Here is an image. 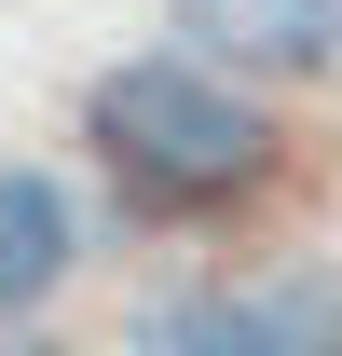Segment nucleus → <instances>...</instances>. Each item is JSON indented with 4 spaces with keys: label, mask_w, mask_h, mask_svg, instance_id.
I'll use <instances>...</instances> for the list:
<instances>
[{
    "label": "nucleus",
    "mask_w": 342,
    "mask_h": 356,
    "mask_svg": "<svg viewBox=\"0 0 342 356\" xmlns=\"http://www.w3.org/2000/svg\"><path fill=\"white\" fill-rule=\"evenodd\" d=\"M83 137L137 192V220H219L274 178V110L233 96L219 69H192V55H110L83 96Z\"/></svg>",
    "instance_id": "obj_1"
},
{
    "label": "nucleus",
    "mask_w": 342,
    "mask_h": 356,
    "mask_svg": "<svg viewBox=\"0 0 342 356\" xmlns=\"http://www.w3.org/2000/svg\"><path fill=\"white\" fill-rule=\"evenodd\" d=\"M137 356H342V274L274 261V274H206V288H151Z\"/></svg>",
    "instance_id": "obj_2"
},
{
    "label": "nucleus",
    "mask_w": 342,
    "mask_h": 356,
    "mask_svg": "<svg viewBox=\"0 0 342 356\" xmlns=\"http://www.w3.org/2000/svg\"><path fill=\"white\" fill-rule=\"evenodd\" d=\"M178 42L247 83H315L342 55V0H178Z\"/></svg>",
    "instance_id": "obj_3"
},
{
    "label": "nucleus",
    "mask_w": 342,
    "mask_h": 356,
    "mask_svg": "<svg viewBox=\"0 0 342 356\" xmlns=\"http://www.w3.org/2000/svg\"><path fill=\"white\" fill-rule=\"evenodd\" d=\"M69 261H83V206H69L42 165H0V315L55 302Z\"/></svg>",
    "instance_id": "obj_4"
},
{
    "label": "nucleus",
    "mask_w": 342,
    "mask_h": 356,
    "mask_svg": "<svg viewBox=\"0 0 342 356\" xmlns=\"http://www.w3.org/2000/svg\"><path fill=\"white\" fill-rule=\"evenodd\" d=\"M0 356H69V343H0Z\"/></svg>",
    "instance_id": "obj_5"
}]
</instances>
